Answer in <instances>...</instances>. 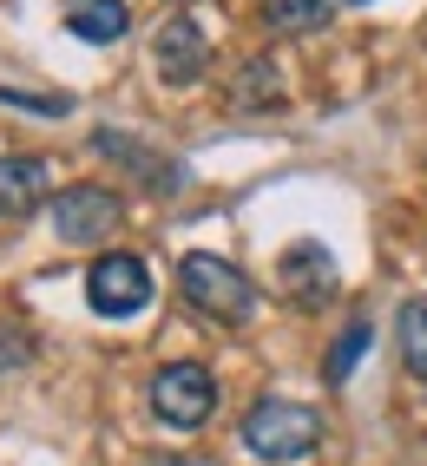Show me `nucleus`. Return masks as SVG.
Returning a JSON list of instances; mask_svg holds the SVG:
<instances>
[{"label":"nucleus","mask_w":427,"mask_h":466,"mask_svg":"<svg viewBox=\"0 0 427 466\" xmlns=\"http://www.w3.org/2000/svg\"><path fill=\"white\" fill-rule=\"evenodd\" d=\"M151 59H158V79H171V86H191L198 73H204V59H210V40H204V26L198 20H165L158 26V40H151Z\"/></svg>","instance_id":"obj_7"},{"label":"nucleus","mask_w":427,"mask_h":466,"mask_svg":"<svg viewBox=\"0 0 427 466\" xmlns=\"http://www.w3.org/2000/svg\"><path fill=\"white\" fill-rule=\"evenodd\" d=\"M118 217H126V204L112 191H99V184H79V191L53 198V230L66 243H106L118 230Z\"/></svg>","instance_id":"obj_5"},{"label":"nucleus","mask_w":427,"mask_h":466,"mask_svg":"<svg viewBox=\"0 0 427 466\" xmlns=\"http://www.w3.org/2000/svg\"><path fill=\"white\" fill-rule=\"evenodd\" d=\"M178 289H185V302L210 322H250V309H257L250 276L237 263H224V257H185L178 263Z\"/></svg>","instance_id":"obj_2"},{"label":"nucleus","mask_w":427,"mask_h":466,"mask_svg":"<svg viewBox=\"0 0 427 466\" xmlns=\"http://www.w3.org/2000/svg\"><path fill=\"white\" fill-rule=\"evenodd\" d=\"M335 0H263V20L277 26V34H316V26H329Z\"/></svg>","instance_id":"obj_11"},{"label":"nucleus","mask_w":427,"mask_h":466,"mask_svg":"<svg viewBox=\"0 0 427 466\" xmlns=\"http://www.w3.org/2000/svg\"><path fill=\"white\" fill-rule=\"evenodd\" d=\"M277 283H283V296L296 302V309H322V302H335V257L322 250V243H290L283 250V263H277Z\"/></svg>","instance_id":"obj_6"},{"label":"nucleus","mask_w":427,"mask_h":466,"mask_svg":"<svg viewBox=\"0 0 427 466\" xmlns=\"http://www.w3.org/2000/svg\"><path fill=\"white\" fill-rule=\"evenodd\" d=\"M99 151H106V158H126V165H138V171H151V184H158V191H178V184H185V165H165V158H151L145 145L118 138V132H99Z\"/></svg>","instance_id":"obj_10"},{"label":"nucleus","mask_w":427,"mask_h":466,"mask_svg":"<svg viewBox=\"0 0 427 466\" xmlns=\"http://www.w3.org/2000/svg\"><path fill=\"white\" fill-rule=\"evenodd\" d=\"M349 7H369V0H349Z\"/></svg>","instance_id":"obj_17"},{"label":"nucleus","mask_w":427,"mask_h":466,"mask_svg":"<svg viewBox=\"0 0 427 466\" xmlns=\"http://www.w3.org/2000/svg\"><path fill=\"white\" fill-rule=\"evenodd\" d=\"M46 198V165L40 158H0V217H26Z\"/></svg>","instance_id":"obj_9"},{"label":"nucleus","mask_w":427,"mask_h":466,"mask_svg":"<svg viewBox=\"0 0 427 466\" xmlns=\"http://www.w3.org/2000/svg\"><path fill=\"white\" fill-rule=\"evenodd\" d=\"M0 106H20V112H66V99H53V92H20V86H0Z\"/></svg>","instance_id":"obj_15"},{"label":"nucleus","mask_w":427,"mask_h":466,"mask_svg":"<svg viewBox=\"0 0 427 466\" xmlns=\"http://www.w3.org/2000/svg\"><path fill=\"white\" fill-rule=\"evenodd\" d=\"M369 341H375V329H369V322H349V329H342V341L329 349L322 375H329V381H349V368H355L361 355H369Z\"/></svg>","instance_id":"obj_13"},{"label":"nucleus","mask_w":427,"mask_h":466,"mask_svg":"<svg viewBox=\"0 0 427 466\" xmlns=\"http://www.w3.org/2000/svg\"><path fill=\"white\" fill-rule=\"evenodd\" d=\"M316 441H322V414L302 408V400H257V408L243 414V447L257 460H269V466L316 453Z\"/></svg>","instance_id":"obj_1"},{"label":"nucleus","mask_w":427,"mask_h":466,"mask_svg":"<svg viewBox=\"0 0 427 466\" xmlns=\"http://www.w3.org/2000/svg\"><path fill=\"white\" fill-rule=\"evenodd\" d=\"M151 414L165 427H204L218 414V381H210V368L198 361H171L151 375Z\"/></svg>","instance_id":"obj_3"},{"label":"nucleus","mask_w":427,"mask_h":466,"mask_svg":"<svg viewBox=\"0 0 427 466\" xmlns=\"http://www.w3.org/2000/svg\"><path fill=\"white\" fill-rule=\"evenodd\" d=\"M263 99H277V66H269V59H250V66H243V86H237V106H263Z\"/></svg>","instance_id":"obj_14"},{"label":"nucleus","mask_w":427,"mask_h":466,"mask_svg":"<svg viewBox=\"0 0 427 466\" xmlns=\"http://www.w3.org/2000/svg\"><path fill=\"white\" fill-rule=\"evenodd\" d=\"M66 26L79 40H93V46H112V40H126V0H66Z\"/></svg>","instance_id":"obj_8"},{"label":"nucleus","mask_w":427,"mask_h":466,"mask_svg":"<svg viewBox=\"0 0 427 466\" xmlns=\"http://www.w3.org/2000/svg\"><path fill=\"white\" fill-rule=\"evenodd\" d=\"M402 361H408V375L414 381H427V296H414V302H402Z\"/></svg>","instance_id":"obj_12"},{"label":"nucleus","mask_w":427,"mask_h":466,"mask_svg":"<svg viewBox=\"0 0 427 466\" xmlns=\"http://www.w3.org/2000/svg\"><path fill=\"white\" fill-rule=\"evenodd\" d=\"M86 302H93L106 322L138 316V309L151 302V269H145V257H132V250H106V257L93 263V276H86Z\"/></svg>","instance_id":"obj_4"},{"label":"nucleus","mask_w":427,"mask_h":466,"mask_svg":"<svg viewBox=\"0 0 427 466\" xmlns=\"http://www.w3.org/2000/svg\"><path fill=\"white\" fill-rule=\"evenodd\" d=\"M14 361H26V341L20 335H0V368H14Z\"/></svg>","instance_id":"obj_16"}]
</instances>
